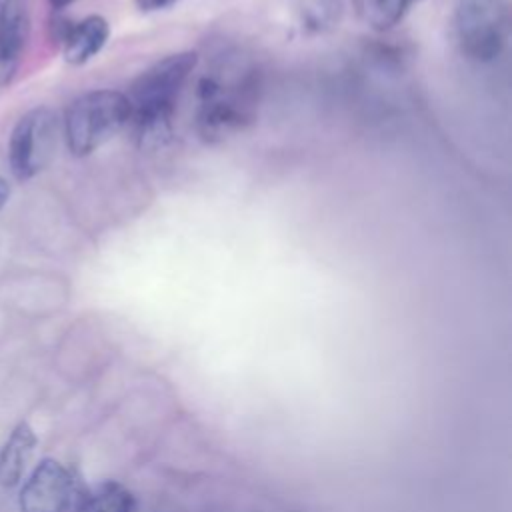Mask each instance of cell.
I'll list each match as a JSON object with an SVG mask.
<instances>
[{"label":"cell","mask_w":512,"mask_h":512,"mask_svg":"<svg viewBox=\"0 0 512 512\" xmlns=\"http://www.w3.org/2000/svg\"><path fill=\"white\" fill-rule=\"evenodd\" d=\"M196 64L198 54L192 50L168 54L132 82L126 96L132 108L130 120H134L142 148H158L170 138L176 94Z\"/></svg>","instance_id":"1"},{"label":"cell","mask_w":512,"mask_h":512,"mask_svg":"<svg viewBox=\"0 0 512 512\" xmlns=\"http://www.w3.org/2000/svg\"><path fill=\"white\" fill-rule=\"evenodd\" d=\"M128 96L118 90H92L76 98L64 116V136L74 156H88L110 142L130 122Z\"/></svg>","instance_id":"2"},{"label":"cell","mask_w":512,"mask_h":512,"mask_svg":"<svg viewBox=\"0 0 512 512\" xmlns=\"http://www.w3.org/2000/svg\"><path fill=\"white\" fill-rule=\"evenodd\" d=\"M456 36L462 52L476 62L494 60L508 40L506 0H458Z\"/></svg>","instance_id":"3"},{"label":"cell","mask_w":512,"mask_h":512,"mask_svg":"<svg viewBox=\"0 0 512 512\" xmlns=\"http://www.w3.org/2000/svg\"><path fill=\"white\" fill-rule=\"evenodd\" d=\"M60 136V120L46 106L32 108L14 126L8 142L10 170L18 180L42 172L54 158Z\"/></svg>","instance_id":"4"},{"label":"cell","mask_w":512,"mask_h":512,"mask_svg":"<svg viewBox=\"0 0 512 512\" xmlns=\"http://www.w3.org/2000/svg\"><path fill=\"white\" fill-rule=\"evenodd\" d=\"M74 496V480L58 460L44 458L20 490V512H66Z\"/></svg>","instance_id":"5"},{"label":"cell","mask_w":512,"mask_h":512,"mask_svg":"<svg viewBox=\"0 0 512 512\" xmlns=\"http://www.w3.org/2000/svg\"><path fill=\"white\" fill-rule=\"evenodd\" d=\"M28 28L30 20L26 4L0 6V88L16 74L20 54L28 38Z\"/></svg>","instance_id":"6"},{"label":"cell","mask_w":512,"mask_h":512,"mask_svg":"<svg viewBox=\"0 0 512 512\" xmlns=\"http://www.w3.org/2000/svg\"><path fill=\"white\" fill-rule=\"evenodd\" d=\"M108 34H110L108 22L96 14L86 16L80 22L68 24L60 38L64 58L70 64H86L104 48Z\"/></svg>","instance_id":"7"},{"label":"cell","mask_w":512,"mask_h":512,"mask_svg":"<svg viewBox=\"0 0 512 512\" xmlns=\"http://www.w3.org/2000/svg\"><path fill=\"white\" fill-rule=\"evenodd\" d=\"M34 446H36L34 430L26 422H20L12 430L4 448L0 450V484L2 486L8 488L20 482Z\"/></svg>","instance_id":"8"},{"label":"cell","mask_w":512,"mask_h":512,"mask_svg":"<svg viewBox=\"0 0 512 512\" xmlns=\"http://www.w3.org/2000/svg\"><path fill=\"white\" fill-rule=\"evenodd\" d=\"M134 506L136 500L132 492L126 486L108 480L86 492L80 498L76 512H132Z\"/></svg>","instance_id":"9"},{"label":"cell","mask_w":512,"mask_h":512,"mask_svg":"<svg viewBox=\"0 0 512 512\" xmlns=\"http://www.w3.org/2000/svg\"><path fill=\"white\" fill-rule=\"evenodd\" d=\"M418 0H370V22L376 30H388L396 26L410 6Z\"/></svg>","instance_id":"10"},{"label":"cell","mask_w":512,"mask_h":512,"mask_svg":"<svg viewBox=\"0 0 512 512\" xmlns=\"http://www.w3.org/2000/svg\"><path fill=\"white\" fill-rule=\"evenodd\" d=\"M136 6L144 12H154V10H164L168 6H172L176 0H134Z\"/></svg>","instance_id":"11"},{"label":"cell","mask_w":512,"mask_h":512,"mask_svg":"<svg viewBox=\"0 0 512 512\" xmlns=\"http://www.w3.org/2000/svg\"><path fill=\"white\" fill-rule=\"evenodd\" d=\"M8 194H10V186H8V182L4 178H0V210L6 204V200H8Z\"/></svg>","instance_id":"12"},{"label":"cell","mask_w":512,"mask_h":512,"mask_svg":"<svg viewBox=\"0 0 512 512\" xmlns=\"http://www.w3.org/2000/svg\"><path fill=\"white\" fill-rule=\"evenodd\" d=\"M48 2H50V6H52L54 10H62V8L70 6L74 0H48Z\"/></svg>","instance_id":"13"}]
</instances>
